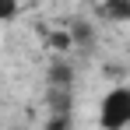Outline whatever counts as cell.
I'll list each match as a JSON object with an SVG mask.
<instances>
[{
    "instance_id": "3957f363",
    "label": "cell",
    "mask_w": 130,
    "mask_h": 130,
    "mask_svg": "<svg viewBox=\"0 0 130 130\" xmlns=\"http://www.w3.org/2000/svg\"><path fill=\"white\" fill-rule=\"evenodd\" d=\"M99 18L102 21H130V0H102Z\"/></svg>"
},
{
    "instance_id": "277c9868",
    "label": "cell",
    "mask_w": 130,
    "mask_h": 130,
    "mask_svg": "<svg viewBox=\"0 0 130 130\" xmlns=\"http://www.w3.org/2000/svg\"><path fill=\"white\" fill-rule=\"evenodd\" d=\"M70 46H81V49H91L95 46V25L91 21H70Z\"/></svg>"
},
{
    "instance_id": "7a4b0ae2",
    "label": "cell",
    "mask_w": 130,
    "mask_h": 130,
    "mask_svg": "<svg viewBox=\"0 0 130 130\" xmlns=\"http://www.w3.org/2000/svg\"><path fill=\"white\" fill-rule=\"evenodd\" d=\"M70 95H74V74L67 63H53L46 74V102L53 109H67L70 106Z\"/></svg>"
},
{
    "instance_id": "5b68a950",
    "label": "cell",
    "mask_w": 130,
    "mask_h": 130,
    "mask_svg": "<svg viewBox=\"0 0 130 130\" xmlns=\"http://www.w3.org/2000/svg\"><path fill=\"white\" fill-rule=\"evenodd\" d=\"M18 11H21V4H18V0H0V25L14 21V18H18Z\"/></svg>"
},
{
    "instance_id": "6da1fadb",
    "label": "cell",
    "mask_w": 130,
    "mask_h": 130,
    "mask_svg": "<svg viewBox=\"0 0 130 130\" xmlns=\"http://www.w3.org/2000/svg\"><path fill=\"white\" fill-rule=\"evenodd\" d=\"M99 127H106V130L130 127V85H116L102 95V102H99Z\"/></svg>"
}]
</instances>
